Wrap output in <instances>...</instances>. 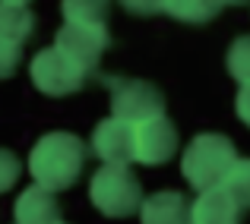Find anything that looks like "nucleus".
<instances>
[{
  "mask_svg": "<svg viewBox=\"0 0 250 224\" xmlns=\"http://www.w3.org/2000/svg\"><path fill=\"white\" fill-rule=\"evenodd\" d=\"M83 164H85V146L80 136L67 133V130L44 133L32 146V155H29L32 180H35V187L48 189V193L70 189L80 180Z\"/></svg>",
  "mask_w": 250,
  "mask_h": 224,
  "instance_id": "nucleus-1",
  "label": "nucleus"
},
{
  "mask_svg": "<svg viewBox=\"0 0 250 224\" xmlns=\"http://www.w3.org/2000/svg\"><path fill=\"white\" fill-rule=\"evenodd\" d=\"M238 161V149L228 136L222 133H200L193 136L187 149L181 155V170L184 180L196 189H212L222 187V180L228 177V170Z\"/></svg>",
  "mask_w": 250,
  "mask_h": 224,
  "instance_id": "nucleus-2",
  "label": "nucleus"
},
{
  "mask_svg": "<svg viewBox=\"0 0 250 224\" xmlns=\"http://www.w3.org/2000/svg\"><path fill=\"white\" fill-rule=\"evenodd\" d=\"M89 199L104 218H127V215L143 208L140 177L130 168L104 164V168L95 170V177L89 183Z\"/></svg>",
  "mask_w": 250,
  "mask_h": 224,
  "instance_id": "nucleus-3",
  "label": "nucleus"
},
{
  "mask_svg": "<svg viewBox=\"0 0 250 224\" xmlns=\"http://www.w3.org/2000/svg\"><path fill=\"white\" fill-rule=\"evenodd\" d=\"M111 92V117L127 123H143L152 117L165 114V95L159 85L146 82V79H130V76H108L104 79Z\"/></svg>",
  "mask_w": 250,
  "mask_h": 224,
  "instance_id": "nucleus-4",
  "label": "nucleus"
},
{
  "mask_svg": "<svg viewBox=\"0 0 250 224\" xmlns=\"http://www.w3.org/2000/svg\"><path fill=\"white\" fill-rule=\"evenodd\" d=\"M32 82L42 95H51V98H63V95H73L85 85L92 70L73 63L67 54H61L57 48H44L32 57Z\"/></svg>",
  "mask_w": 250,
  "mask_h": 224,
  "instance_id": "nucleus-5",
  "label": "nucleus"
},
{
  "mask_svg": "<svg viewBox=\"0 0 250 224\" xmlns=\"http://www.w3.org/2000/svg\"><path fill=\"white\" fill-rule=\"evenodd\" d=\"M108 41H111V35H108L104 25H70V22H63L57 38H54V48L61 54H67L73 63H80V67L95 70V63L102 60Z\"/></svg>",
  "mask_w": 250,
  "mask_h": 224,
  "instance_id": "nucleus-6",
  "label": "nucleus"
},
{
  "mask_svg": "<svg viewBox=\"0 0 250 224\" xmlns=\"http://www.w3.org/2000/svg\"><path fill=\"white\" fill-rule=\"evenodd\" d=\"M92 151L104 164L127 168L130 161H136V127L127 120H117V117L102 120L92 133Z\"/></svg>",
  "mask_w": 250,
  "mask_h": 224,
  "instance_id": "nucleus-7",
  "label": "nucleus"
},
{
  "mask_svg": "<svg viewBox=\"0 0 250 224\" xmlns=\"http://www.w3.org/2000/svg\"><path fill=\"white\" fill-rule=\"evenodd\" d=\"M174 151H177V130L165 114L136 123V161L155 168V164L171 161Z\"/></svg>",
  "mask_w": 250,
  "mask_h": 224,
  "instance_id": "nucleus-8",
  "label": "nucleus"
},
{
  "mask_svg": "<svg viewBox=\"0 0 250 224\" xmlns=\"http://www.w3.org/2000/svg\"><path fill=\"white\" fill-rule=\"evenodd\" d=\"M241 208L222 187L203 189L196 202L190 205V224H238Z\"/></svg>",
  "mask_w": 250,
  "mask_h": 224,
  "instance_id": "nucleus-9",
  "label": "nucleus"
},
{
  "mask_svg": "<svg viewBox=\"0 0 250 224\" xmlns=\"http://www.w3.org/2000/svg\"><path fill=\"white\" fill-rule=\"evenodd\" d=\"M140 221L143 224H190V202L184 193H174V189L152 193L143 199Z\"/></svg>",
  "mask_w": 250,
  "mask_h": 224,
  "instance_id": "nucleus-10",
  "label": "nucleus"
},
{
  "mask_svg": "<svg viewBox=\"0 0 250 224\" xmlns=\"http://www.w3.org/2000/svg\"><path fill=\"white\" fill-rule=\"evenodd\" d=\"M13 212H16V224H57L61 221V202L48 189L29 187L19 193Z\"/></svg>",
  "mask_w": 250,
  "mask_h": 224,
  "instance_id": "nucleus-11",
  "label": "nucleus"
},
{
  "mask_svg": "<svg viewBox=\"0 0 250 224\" xmlns=\"http://www.w3.org/2000/svg\"><path fill=\"white\" fill-rule=\"evenodd\" d=\"M35 32V16L29 6H6L0 3V38L13 44H22Z\"/></svg>",
  "mask_w": 250,
  "mask_h": 224,
  "instance_id": "nucleus-12",
  "label": "nucleus"
},
{
  "mask_svg": "<svg viewBox=\"0 0 250 224\" xmlns=\"http://www.w3.org/2000/svg\"><path fill=\"white\" fill-rule=\"evenodd\" d=\"M61 13L70 25H104L108 0H61Z\"/></svg>",
  "mask_w": 250,
  "mask_h": 224,
  "instance_id": "nucleus-13",
  "label": "nucleus"
},
{
  "mask_svg": "<svg viewBox=\"0 0 250 224\" xmlns=\"http://www.w3.org/2000/svg\"><path fill=\"white\" fill-rule=\"evenodd\" d=\"M222 10V0H165V13L190 25H203Z\"/></svg>",
  "mask_w": 250,
  "mask_h": 224,
  "instance_id": "nucleus-14",
  "label": "nucleus"
},
{
  "mask_svg": "<svg viewBox=\"0 0 250 224\" xmlns=\"http://www.w3.org/2000/svg\"><path fill=\"white\" fill-rule=\"evenodd\" d=\"M222 189L234 199V205L241 212L250 208V158H238L234 168L228 170V177L222 180Z\"/></svg>",
  "mask_w": 250,
  "mask_h": 224,
  "instance_id": "nucleus-15",
  "label": "nucleus"
},
{
  "mask_svg": "<svg viewBox=\"0 0 250 224\" xmlns=\"http://www.w3.org/2000/svg\"><path fill=\"white\" fill-rule=\"evenodd\" d=\"M225 67L241 85L250 82V35H241L231 41V48L225 54Z\"/></svg>",
  "mask_w": 250,
  "mask_h": 224,
  "instance_id": "nucleus-16",
  "label": "nucleus"
},
{
  "mask_svg": "<svg viewBox=\"0 0 250 224\" xmlns=\"http://www.w3.org/2000/svg\"><path fill=\"white\" fill-rule=\"evenodd\" d=\"M19 174H22V164H19V158L13 155V151L0 149V193H6V189H10L13 183L19 180Z\"/></svg>",
  "mask_w": 250,
  "mask_h": 224,
  "instance_id": "nucleus-17",
  "label": "nucleus"
},
{
  "mask_svg": "<svg viewBox=\"0 0 250 224\" xmlns=\"http://www.w3.org/2000/svg\"><path fill=\"white\" fill-rule=\"evenodd\" d=\"M22 60V44H13V41H3L0 38V79L13 76Z\"/></svg>",
  "mask_w": 250,
  "mask_h": 224,
  "instance_id": "nucleus-18",
  "label": "nucleus"
},
{
  "mask_svg": "<svg viewBox=\"0 0 250 224\" xmlns=\"http://www.w3.org/2000/svg\"><path fill=\"white\" fill-rule=\"evenodd\" d=\"M124 10L133 13V16H155V13H165V0H121Z\"/></svg>",
  "mask_w": 250,
  "mask_h": 224,
  "instance_id": "nucleus-19",
  "label": "nucleus"
},
{
  "mask_svg": "<svg viewBox=\"0 0 250 224\" xmlns=\"http://www.w3.org/2000/svg\"><path fill=\"white\" fill-rule=\"evenodd\" d=\"M234 111H238L241 123H244V127H250V82L238 89V98H234Z\"/></svg>",
  "mask_w": 250,
  "mask_h": 224,
  "instance_id": "nucleus-20",
  "label": "nucleus"
},
{
  "mask_svg": "<svg viewBox=\"0 0 250 224\" xmlns=\"http://www.w3.org/2000/svg\"><path fill=\"white\" fill-rule=\"evenodd\" d=\"M0 3H6V6H29L32 0H0Z\"/></svg>",
  "mask_w": 250,
  "mask_h": 224,
  "instance_id": "nucleus-21",
  "label": "nucleus"
},
{
  "mask_svg": "<svg viewBox=\"0 0 250 224\" xmlns=\"http://www.w3.org/2000/svg\"><path fill=\"white\" fill-rule=\"evenodd\" d=\"M222 3H228V6H241V3H247V0H222Z\"/></svg>",
  "mask_w": 250,
  "mask_h": 224,
  "instance_id": "nucleus-22",
  "label": "nucleus"
},
{
  "mask_svg": "<svg viewBox=\"0 0 250 224\" xmlns=\"http://www.w3.org/2000/svg\"><path fill=\"white\" fill-rule=\"evenodd\" d=\"M57 224H63V221H57Z\"/></svg>",
  "mask_w": 250,
  "mask_h": 224,
  "instance_id": "nucleus-23",
  "label": "nucleus"
}]
</instances>
